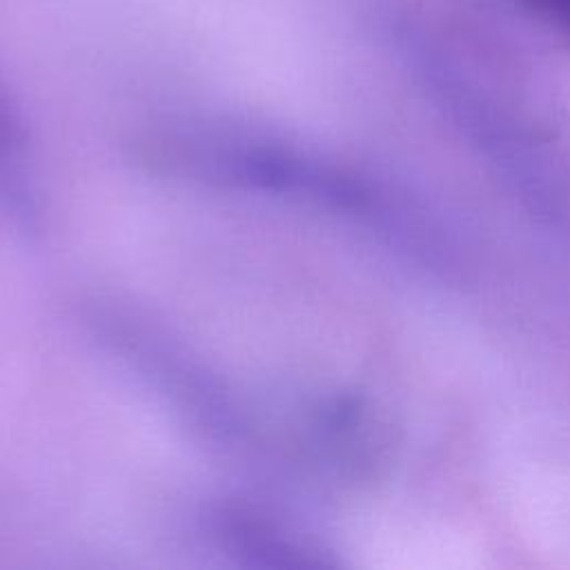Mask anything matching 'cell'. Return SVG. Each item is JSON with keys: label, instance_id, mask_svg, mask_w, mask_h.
<instances>
[{"label": "cell", "instance_id": "cell-1", "mask_svg": "<svg viewBox=\"0 0 570 570\" xmlns=\"http://www.w3.org/2000/svg\"><path fill=\"white\" fill-rule=\"evenodd\" d=\"M537 16L546 18L548 22L570 31V0H519Z\"/></svg>", "mask_w": 570, "mask_h": 570}]
</instances>
